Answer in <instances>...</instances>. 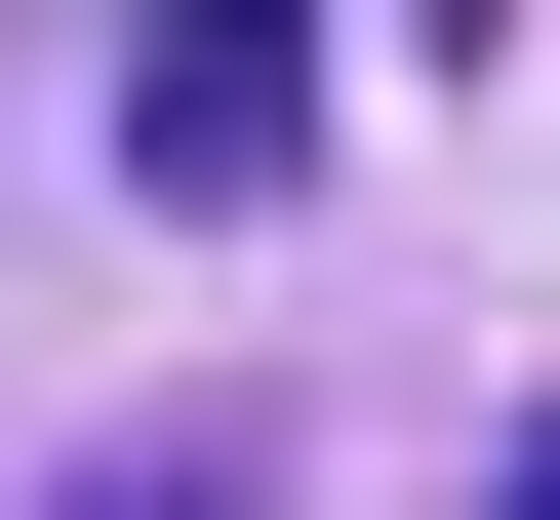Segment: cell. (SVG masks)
<instances>
[{"label":"cell","mask_w":560,"mask_h":520,"mask_svg":"<svg viewBox=\"0 0 560 520\" xmlns=\"http://www.w3.org/2000/svg\"><path fill=\"white\" fill-rule=\"evenodd\" d=\"M120 200L280 241V200H320V0H120Z\"/></svg>","instance_id":"obj_1"},{"label":"cell","mask_w":560,"mask_h":520,"mask_svg":"<svg viewBox=\"0 0 560 520\" xmlns=\"http://www.w3.org/2000/svg\"><path fill=\"white\" fill-rule=\"evenodd\" d=\"M40 520H280V440H241V401H161V440H81Z\"/></svg>","instance_id":"obj_2"},{"label":"cell","mask_w":560,"mask_h":520,"mask_svg":"<svg viewBox=\"0 0 560 520\" xmlns=\"http://www.w3.org/2000/svg\"><path fill=\"white\" fill-rule=\"evenodd\" d=\"M521 520H560V401H521Z\"/></svg>","instance_id":"obj_3"}]
</instances>
